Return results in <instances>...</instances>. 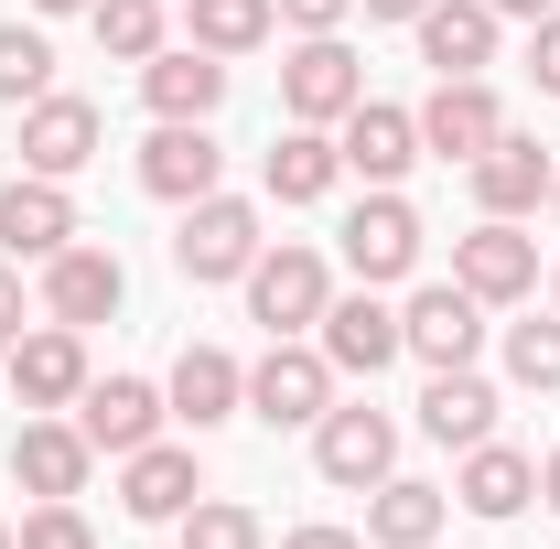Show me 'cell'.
<instances>
[{
	"label": "cell",
	"instance_id": "cb8c5ba5",
	"mask_svg": "<svg viewBox=\"0 0 560 549\" xmlns=\"http://www.w3.org/2000/svg\"><path fill=\"white\" fill-rule=\"evenodd\" d=\"M453 506H464V517H528V506H539V464H528L517 442H475L464 475H453Z\"/></svg>",
	"mask_w": 560,
	"mask_h": 549
},
{
	"label": "cell",
	"instance_id": "ac0fdd59",
	"mask_svg": "<svg viewBox=\"0 0 560 549\" xmlns=\"http://www.w3.org/2000/svg\"><path fill=\"white\" fill-rule=\"evenodd\" d=\"M66 237H86L75 206H66V184H44V173H11V184H0V259H33V270H44Z\"/></svg>",
	"mask_w": 560,
	"mask_h": 549
},
{
	"label": "cell",
	"instance_id": "277c9868",
	"mask_svg": "<svg viewBox=\"0 0 560 549\" xmlns=\"http://www.w3.org/2000/svg\"><path fill=\"white\" fill-rule=\"evenodd\" d=\"M335 237H346V270L366 280V291H388V280L420 270V215H410V195H399V184H366V206H355Z\"/></svg>",
	"mask_w": 560,
	"mask_h": 549
},
{
	"label": "cell",
	"instance_id": "836d02e7",
	"mask_svg": "<svg viewBox=\"0 0 560 549\" xmlns=\"http://www.w3.org/2000/svg\"><path fill=\"white\" fill-rule=\"evenodd\" d=\"M528 75H539V97H560V11L528 22Z\"/></svg>",
	"mask_w": 560,
	"mask_h": 549
},
{
	"label": "cell",
	"instance_id": "ab89813d",
	"mask_svg": "<svg viewBox=\"0 0 560 549\" xmlns=\"http://www.w3.org/2000/svg\"><path fill=\"white\" fill-rule=\"evenodd\" d=\"M539 495H550V506H560V453H550V464H539Z\"/></svg>",
	"mask_w": 560,
	"mask_h": 549
},
{
	"label": "cell",
	"instance_id": "30bf717a",
	"mask_svg": "<svg viewBox=\"0 0 560 549\" xmlns=\"http://www.w3.org/2000/svg\"><path fill=\"white\" fill-rule=\"evenodd\" d=\"M313 475L324 484H388L399 475V420L388 410H324L313 420Z\"/></svg>",
	"mask_w": 560,
	"mask_h": 549
},
{
	"label": "cell",
	"instance_id": "7bdbcfd3",
	"mask_svg": "<svg viewBox=\"0 0 560 549\" xmlns=\"http://www.w3.org/2000/svg\"><path fill=\"white\" fill-rule=\"evenodd\" d=\"M550 313H560V270H550Z\"/></svg>",
	"mask_w": 560,
	"mask_h": 549
},
{
	"label": "cell",
	"instance_id": "2e32d148",
	"mask_svg": "<svg viewBox=\"0 0 560 549\" xmlns=\"http://www.w3.org/2000/svg\"><path fill=\"white\" fill-rule=\"evenodd\" d=\"M410 119H420V151H442V162H475V151L506 130V108H495L486 75H442V86L420 97Z\"/></svg>",
	"mask_w": 560,
	"mask_h": 549
},
{
	"label": "cell",
	"instance_id": "8d00e7d4",
	"mask_svg": "<svg viewBox=\"0 0 560 549\" xmlns=\"http://www.w3.org/2000/svg\"><path fill=\"white\" fill-rule=\"evenodd\" d=\"M280 549H366V539H355V528H291Z\"/></svg>",
	"mask_w": 560,
	"mask_h": 549
},
{
	"label": "cell",
	"instance_id": "f546056e",
	"mask_svg": "<svg viewBox=\"0 0 560 549\" xmlns=\"http://www.w3.org/2000/svg\"><path fill=\"white\" fill-rule=\"evenodd\" d=\"M184 549H270V528H259V506H237V495H195L184 517Z\"/></svg>",
	"mask_w": 560,
	"mask_h": 549
},
{
	"label": "cell",
	"instance_id": "83f0119b",
	"mask_svg": "<svg viewBox=\"0 0 560 549\" xmlns=\"http://www.w3.org/2000/svg\"><path fill=\"white\" fill-rule=\"evenodd\" d=\"M184 33L206 55H259L280 33V0H184Z\"/></svg>",
	"mask_w": 560,
	"mask_h": 549
},
{
	"label": "cell",
	"instance_id": "7c38bea8",
	"mask_svg": "<svg viewBox=\"0 0 560 549\" xmlns=\"http://www.w3.org/2000/svg\"><path fill=\"white\" fill-rule=\"evenodd\" d=\"M162 420H173V399L151 377H86V399H75V431L97 453H119V464H130L140 442H162Z\"/></svg>",
	"mask_w": 560,
	"mask_h": 549
},
{
	"label": "cell",
	"instance_id": "5b68a950",
	"mask_svg": "<svg viewBox=\"0 0 560 549\" xmlns=\"http://www.w3.org/2000/svg\"><path fill=\"white\" fill-rule=\"evenodd\" d=\"M324 302H335V270H324L313 248H259V259H248V324H270V335H313Z\"/></svg>",
	"mask_w": 560,
	"mask_h": 549
},
{
	"label": "cell",
	"instance_id": "603a6c76",
	"mask_svg": "<svg viewBox=\"0 0 560 549\" xmlns=\"http://www.w3.org/2000/svg\"><path fill=\"white\" fill-rule=\"evenodd\" d=\"M162 399H173V420L215 431V420H237V410H248V366H237L226 344H184V355H173V388H162Z\"/></svg>",
	"mask_w": 560,
	"mask_h": 549
},
{
	"label": "cell",
	"instance_id": "4316f807",
	"mask_svg": "<svg viewBox=\"0 0 560 549\" xmlns=\"http://www.w3.org/2000/svg\"><path fill=\"white\" fill-rule=\"evenodd\" d=\"M442 484H420V475H388V484H366V539L377 549H431L442 539Z\"/></svg>",
	"mask_w": 560,
	"mask_h": 549
},
{
	"label": "cell",
	"instance_id": "4dcf8cb0",
	"mask_svg": "<svg viewBox=\"0 0 560 549\" xmlns=\"http://www.w3.org/2000/svg\"><path fill=\"white\" fill-rule=\"evenodd\" d=\"M44 86H55V44L33 22H0V108H33Z\"/></svg>",
	"mask_w": 560,
	"mask_h": 549
},
{
	"label": "cell",
	"instance_id": "6da1fadb",
	"mask_svg": "<svg viewBox=\"0 0 560 549\" xmlns=\"http://www.w3.org/2000/svg\"><path fill=\"white\" fill-rule=\"evenodd\" d=\"M335 410V355L302 335H270V355L248 366V420H270V431H313V420Z\"/></svg>",
	"mask_w": 560,
	"mask_h": 549
},
{
	"label": "cell",
	"instance_id": "9a60e30c",
	"mask_svg": "<svg viewBox=\"0 0 560 549\" xmlns=\"http://www.w3.org/2000/svg\"><path fill=\"white\" fill-rule=\"evenodd\" d=\"M215 173H226V151H215L206 119H162V130L140 140V195H162V206L215 195Z\"/></svg>",
	"mask_w": 560,
	"mask_h": 549
},
{
	"label": "cell",
	"instance_id": "7a4b0ae2",
	"mask_svg": "<svg viewBox=\"0 0 560 549\" xmlns=\"http://www.w3.org/2000/svg\"><path fill=\"white\" fill-rule=\"evenodd\" d=\"M259 248H270V237H259V206H248V195H226V184L195 195L184 226H173V270H184V280H248Z\"/></svg>",
	"mask_w": 560,
	"mask_h": 549
},
{
	"label": "cell",
	"instance_id": "4fadbf2b",
	"mask_svg": "<svg viewBox=\"0 0 560 549\" xmlns=\"http://www.w3.org/2000/svg\"><path fill=\"white\" fill-rule=\"evenodd\" d=\"M86 475H97V442H86L75 420L33 410L11 431V484H22V495H86Z\"/></svg>",
	"mask_w": 560,
	"mask_h": 549
},
{
	"label": "cell",
	"instance_id": "d6a6232c",
	"mask_svg": "<svg viewBox=\"0 0 560 549\" xmlns=\"http://www.w3.org/2000/svg\"><path fill=\"white\" fill-rule=\"evenodd\" d=\"M11 549H97V528H86V506H75V495H44V506L11 528Z\"/></svg>",
	"mask_w": 560,
	"mask_h": 549
},
{
	"label": "cell",
	"instance_id": "8992f818",
	"mask_svg": "<svg viewBox=\"0 0 560 549\" xmlns=\"http://www.w3.org/2000/svg\"><path fill=\"white\" fill-rule=\"evenodd\" d=\"M130 302V270H119V248H86V237H66L55 259H44V324H108Z\"/></svg>",
	"mask_w": 560,
	"mask_h": 549
},
{
	"label": "cell",
	"instance_id": "ee69618b",
	"mask_svg": "<svg viewBox=\"0 0 560 549\" xmlns=\"http://www.w3.org/2000/svg\"><path fill=\"white\" fill-rule=\"evenodd\" d=\"M0 549H11V528H0Z\"/></svg>",
	"mask_w": 560,
	"mask_h": 549
},
{
	"label": "cell",
	"instance_id": "5bb4252c",
	"mask_svg": "<svg viewBox=\"0 0 560 549\" xmlns=\"http://www.w3.org/2000/svg\"><path fill=\"white\" fill-rule=\"evenodd\" d=\"M313 344L335 355V377H377V366H399V355H410V335H399V313H388L377 291H346V302H324V324H313Z\"/></svg>",
	"mask_w": 560,
	"mask_h": 549
},
{
	"label": "cell",
	"instance_id": "44dd1931",
	"mask_svg": "<svg viewBox=\"0 0 560 549\" xmlns=\"http://www.w3.org/2000/svg\"><path fill=\"white\" fill-rule=\"evenodd\" d=\"M195 495H206V464H195L184 442H140V453H130V475H119V506H130L140 528H173Z\"/></svg>",
	"mask_w": 560,
	"mask_h": 549
},
{
	"label": "cell",
	"instance_id": "d4e9b609",
	"mask_svg": "<svg viewBox=\"0 0 560 549\" xmlns=\"http://www.w3.org/2000/svg\"><path fill=\"white\" fill-rule=\"evenodd\" d=\"M420 431H431L442 453L495 442V388L475 377V366H431V388H420Z\"/></svg>",
	"mask_w": 560,
	"mask_h": 549
},
{
	"label": "cell",
	"instance_id": "7402d4cb",
	"mask_svg": "<svg viewBox=\"0 0 560 549\" xmlns=\"http://www.w3.org/2000/svg\"><path fill=\"white\" fill-rule=\"evenodd\" d=\"M410 33H420V66H431V75H486V66H495V33H506V22H495L486 0H431Z\"/></svg>",
	"mask_w": 560,
	"mask_h": 549
},
{
	"label": "cell",
	"instance_id": "e575fe53",
	"mask_svg": "<svg viewBox=\"0 0 560 549\" xmlns=\"http://www.w3.org/2000/svg\"><path fill=\"white\" fill-rule=\"evenodd\" d=\"M346 11H355V0H280L291 33H346Z\"/></svg>",
	"mask_w": 560,
	"mask_h": 549
},
{
	"label": "cell",
	"instance_id": "3957f363",
	"mask_svg": "<svg viewBox=\"0 0 560 549\" xmlns=\"http://www.w3.org/2000/svg\"><path fill=\"white\" fill-rule=\"evenodd\" d=\"M355 97H366V66L346 55V33H302V44L280 55V108H291L302 130H335Z\"/></svg>",
	"mask_w": 560,
	"mask_h": 549
},
{
	"label": "cell",
	"instance_id": "f1b7e54d",
	"mask_svg": "<svg viewBox=\"0 0 560 549\" xmlns=\"http://www.w3.org/2000/svg\"><path fill=\"white\" fill-rule=\"evenodd\" d=\"M86 22H97V55L108 66H151L162 55V0H97Z\"/></svg>",
	"mask_w": 560,
	"mask_h": 549
},
{
	"label": "cell",
	"instance_id": "d6986e66",
	"mask_svg": "<svg viewBox=\"0 0 560 549\" xmlns=\"http://www.w3.org/2000/svg\"><path fill=\"white\" fill-rule=\"evenodd\" d=\"M140 97H151V119H215V108H226V55L162 44V55L140 66Z\"/></svg>",
	"mask_w": 560,
	"mask_h": 549
},
{
	"label": "cell",
	"instance_id": "1f68e13d",
	"mask_svg": "<svg viewBox=\"0 0 560 549\" xmlns=\"http://www.w3.org/2000/svg\"><path fill=\"white\" fill-rule=\"evenodd\" d=\"M506 377L539 388V399H560V313L550 324H506Z\"/></svg>",
	"mask_w": 560,
	"mask_h": 549
},
{
	"label": "cell",
	"instance_id": "d590c367",
	"mask_svg": "<svg viewBox=\"0 0 560 549\" xmlns=\"http://www.w3.org/2000/svg\"><path fill=\"white\" fill-rule=\"evenodd\" d=\"M11 344H22V259L0 270V355H11Z\"/></svg>",
	"mask_w": 560,
	"mask_h": 549
},
{
	"label": "cell",
	"instance_id": "f35d334b",
	"mask_svg": "<svg viewBox=\"0 0 560 549\" xmlns=\"http://www.w3.org/2000/svg\"><path fill=\"white\" fill-rule=\"evenodd\" d=\"M486 11H495V22H550L560 0H486Z\"/></svg>",
	"mask_w": 560,
	"mask_h": 549
},
{
	"label": "cell",
	"instance_id": "ba28073f",
	"mask_svg": "<svg viewBox=\"0 0 560 549\" xmlns=\"http://www.w3.org/2000/svg\"><path fill=\"white\" fill-rule=\"evenodd\" d=\"M399 335H410L420 366H475V344H486V302H475L464 280H420L410 302H399Z\"/></svg>",
	"mask_w": 560,
	"mask_h": 549
},
{
	"label": "cell",
	"instance_id": "74e56055",
	"mask_svg": "<svg viewBox=\"0 0 560 549\" xmlns=\"http://www.w3.org/2000/svg\"><path fill=\"white\" fill-rule=\"evenodd\" d=\"M355 11H366V22H420L431 0H355Z\"/></svg>",
	"mask_w": 560,
	"mask_h": 549
},
{
	"label": "cell",
	"instance_id": "ffe728a7",
	"mask_svg": "<svg viewBox=\"0 0 560 549\" xmlns=\"http://www.w3.org/2000/svg\"><path fill=\"white\" fill-rule=\"evenodd\" d=\"M464 173H475V206L486 215H528V206H550V151H539V140H517V130H495L486 151H475V162H464Z\"/></svg>",
	"mask_w": 560,
	"mask_h": 549
},
{
	"label": "cell",
	"instance_id": "52a82bcc",
	"mask_svg": "<svg viewBox=\"0 0 560 549\" xmlns=\"http://www.w3.org/2000/svg\"><path fill=\"white\" fill-rule=\"evenodd\" d=\"M453 280L475 291V302H528L539 291V237H517V215H486V226H464L453 237Z\"/></svg>",
	"mask_w": 560,
	"mask_h": 549
},
{
	"label": "cell",
	"instance_id": "9c48e42d",
	"mask_svg": "<svg viewBox=\"0 0 560 549\" xmlns=\"http://www.w3.org/2000/svg\"><path fill=\"white\" fill-rule=\"evenodd\" d=\"M97 140H108V119L86 108V97H33L22 108V173H44V184H75L86 162H97Z\"/></svg>",
	"mask_w": 560,
	"mask_h": 549
},
{
	"label": "cell",
	"instance_id": "60d3db41",
	"mask_svg": "<svg viewBox=\"0 0 560 549\" xmlns=\"http://www.w3.org/2000/svg\"><path fill=\"white\" fill-rule=\"evenodd\" d=\"M33 11H97V0H33Z\"/></svg>",
	"mask_w": 560,
	"mask_h": 549
},
{
	"label": "cell",
	"instance_id": "8fae6325",
	"mask_svg": "<svg viewBox=\"0 0 560 549\" xmlns=\"http://www.w3.org/2000/svg\"><path fill=\"white\" fill-rule=\"evenodd\" d=\"M0 366H11V399L22 410H75L86 399V335L75 324H33Z\"/></svg>",
	"mask_w": 560,
	"mask_h": 549
},
{
	"label": "cell",
	"instance_id": "e0dca14e",
	"mask_svg": "<svg viewBox=\"0 0 560 549\" xmlns=\"http://www.w3.org/2000/svg\"><path fill=\"white\" fill-rule=\"evenodd\" d=\"M335 151H346L355 184H399V173L420 162V119H410V108H388V97H355L346 119H335Z\"/></svg>",
	"mask_w": 560,
	"mask_h": 549
},
{
	"label": "cell",
	"instance_id": "b9f144b4",
	"mask_svg": "<svg viewBox=\"0 0 560 549\" xmlns=\"http://www.w3.org/2000/svg\"><path fill=\"white\" fill-rule=\"evenodd\" d=\"M550 215H560V173H550Z\"/></svg>",
	"mask_w": 560,
	"mask_h": 549
},
{
	"label": "cell",
	"instance_id": "484cf974",
	"mask_svg": "<svg viewBox=\"0 0 560 549\" xmlns=\"http://www.w3.org/2000/svg\"><path fill=\"white\" fill-rule=\"evenodd\" d=\"M259 184H270V206H324V195L346 184V151H335L324 130L291 119V130L270 140V162H259Z\"/></svg>",
	"mask_w": 560,
	"mask_h": 549
}]
</instances>
